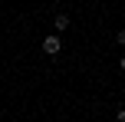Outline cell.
<instances>
[{"label":"cell","mask_w":125,"mask_h":122,"mask_svg":"<svg viewBox=\"0 0 125 122\" xmlns=\"http://www.w3.org/2000/svg\"><path fill=\"white\" fill-rule=\"evenodd\" d=\"M119 66H122V73H125V56H122V59H119Z\"/></svg>","instance_id":"obj_5"},{"label":"cell","mask_w":125,"mask_h":122,"mask_svg":"<svg viewBox=\"0 0 125 122\" xmlns=\"http://www.w3.org/2000/svg\"><path fill=\"white\" fill-rule=\"evenodd\" d=\"M59 50H62V40L59 36H43V53H46V56H56Z\"/></svg>","instance_id":"obj_1"},{"label":"cell","mask_w":125,"mask_h":122,"mask_svg":"<svg viewBox=\"0 0 125 122\" xmlns=\"http://www.w3.org/2000/svg\"><path fill=\"white\" fill-rule=\"evenodd\" d=\"M53 23H56V30H66V26H69V17H66V13H56Z\"/></svg>","instance_id":"obj_2"},{"label":"cell","mask_w":125,"mask_h":122,"mask_svg":"<svg viewBox=\"0 0 125 122\" xmlns=\"http://www.w3.org/2000/svg\"><path fill=\"white\" fill-rule=\"evenodd\" d=\"M115 119H119V122H125V109H119V112H115Z\"/></svg>","instance_id":"obj_4"},{"label":"cell","mask_w":125,"mask_h":122,"mask_svg":"<svg viewBox=\"0 0 125 122\" xmlns=\"http://www.w3.org/2000/svg\"><path fill=\"white\" fill-rule=\"evenodd\" d=\"M115 43H119V46H125V30H119V33H115Z\"/></svg>","instance_id":"obj_3"}]
</instances>
